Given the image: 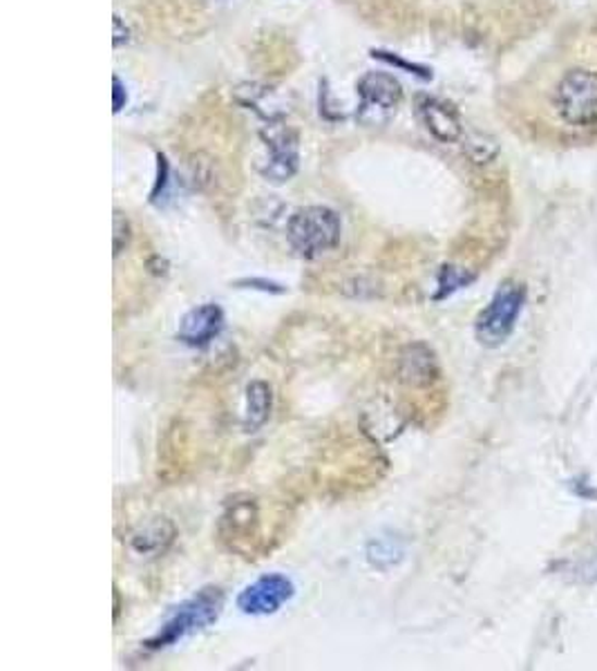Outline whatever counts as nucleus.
Listing matches in <instances>:
<instances>
[{"mask_svg":"<svg viewBox=\"0 0 597 671\" xmlns=\"http://www.w3.org/2000/svg\"><path fill=\"white\" fill-rule=\"evenodd\" d=\"M528 125L556 148L597 144V16L564 29L528 90Z\"/></svg>","mask_w":597,"mask_h":671,"instance_id":"obj_1","label":"nucleus"},{"mask_svg":"<svg viewBox=\"0 0 597 671\" xmlns=\"http://www.w3.org/2000/svg\"><path fill=\"white\" fill-rule=\"evenodd\" d=\"M224 609V591L218 586H204L193 598L182 602L168 615V620L161 624L159 632L146 643L148 649L159 651L170 645L184 640L186 636H193L202 629L218 622Z\"/></svg>","mask_w":597,"mask_h":671,"instance_id":"obj_2","label":"nucleus"},{"mask_svg":"<svg viewBox=\"0 0 597 671\" xmlns=\"http://www.w3.org/2000/svg\"><path fill=\"white\" fill-rule=\"evenodd\" d=\"M343 222L329 206H305L287 222V240L297 256L320 258L340 244Z\"/></svg>","mask_w":597,"mask_h":671,"instance_id":"obj_3","label":"nucleus"},{"mask_svg":"<svg viewBox=\"0 0 597 671\" xmlns=\"http://www.w3.org/2000/svg\"><path fill=\"white\" fill-rule=\"evenodd\" d=\"M524 303H526V286L510 280L503 282L475 322L477 341L486 347L503 345L517 325Z\"/></svg>","mask_w":597,"mask_h":671,"instance_id":"obj_4","label":"nucleus"},{"mask_svg":"<svg viewBox=\"0 0 597 671\" xmlns=\"http://www.w3.org/2000/svg\"><path fill=\"white\" fill-rule=\"evenodd\" d=\"M356 90L361 97L356 119L363 125H386L403 99L401 83L388 72L363 74Z\"/></svg>","mask_w":597,"mask_h":671,"instance_id":"obj_5","label":"nucleus"},{"mask_svg":"<svg viewBox=\"0 0 597 671\" xmlns=\"http://www.w3.org/2000/svg\"><path fill=\"white\" fill-rule=\"evenodd\" d=\"M269 157L260 166V175L271 184H287L301 166V139L291 125L271 123L260 133Z\"/></svg>","mask_w":597,"mask_h":671,"instance_id":"obj_6","label":"nucleus"},{"mask_svg":"<svg viewBox=\"0 0 597 671\" xmlns=\"http://www.w3.org/2000/svg\"><path fill=\"white\" fill-rule=\"evenodd\" d=\"M295 596L293 582L282 573H267L244 586L237 609L246 615H273Z\"/></svg>","mask_w":597,"mask_h":671,"instance_id":"obj_7","label":"nucleus"},{"mask_svg":"<svg viewBox=\"0 0 597 671\" xmlns=\"http://www.w3.org/2000/svg\"><path fill=\"white\" fill-rule=\"evenodd\" d=\"M224 329V312L216 303H206L191 309L178 329V339L188 347H206L218 339Z\"/></svg>","mask_w":597,"mask_h":671,"instance_id":"obj_8","label":"nucleus"},{"mask_svg":"<svg viewBox=\"0 0 597 671\" xmlns=\"http://www.w3.org/2000/svg\"><path fill=\"white\" fill-rule=\"evenodd\" d=\"M416 108L423 125L435 139L443 144H456L463 139V123L450 103L437 97H421Z\"/></svg>","mask_w":597,"mask_h":671,"instance_id":"obj_9","label":"nucleus"},{"mask_svg":"<svg viewBox=\"0 0 597 671\" xmlns=\"http://www.w3.org/2000/svg\"><path fill=\"white\" fill-rule=\"evenodd\" d=\"M271 403L273 394L269 383L265 381H253L246 388V414H244V428L248 432H255L267 424V418L271 414Z\"/></svg>","mask_w":597,"mask_h":671,"instance_id":"obj_10","label":"nucleus"},{"mask_svg":"<svg viewBox=\"0 0 597 671\" xmlns=\"http://www.w3.org/2000/svg\"><path fill=\"white\" fill-rule=\"evenodd\" d=\"M173 537H175L173 524L161 520V522L150 524L144 533H139L133 539V544L139 553H159V551H166V547L173 541Z\"/></svg>","mask_w":597,"mask_h":671,"instance_id":"obj_11","label":"nucleus"},{"mask_svg":"<svg viewBox=\"0 0 597 671\" xmlns=\"http://www.w3.org/2000/svg\"><path fill=\"white\" fill-rule=\"evenodd\" d=\"M421 352V345L416 347H410V358H403L405 363V376L412 381V383H428L432 376L437 374V361L432 356V352H428V347H423V354Z\"/></svg>","mask_w":597,"mask_h":671,"instance_id":"obj_12","label":"nucleus"},{"mask_svg":"<svg viewBox=\"0 0 597 671\" xmlns=\"http://www.w3.org/2000/svg\"><path fill=\"white\" fill-rule=\"evenodd\" d=\"M367 558L374 566H380L382 569V560H388V566L399 562L401 558V549L397 547L394 537H378L369 544V551H367Z\"/></svg>","mask_w":597,"mask_h":671,"instance_id":"obj_13","label":"nucleus"},{"mask_svg":"<svg viewBox=\"0 0 597 671\" xmlns=\"http://www.w3.org/2000/svg\"><path fill=\"white\" fill-rule=\"evenodd\" d=\"M463 146H465V152L471 155L477 163H486V161H490L497 155V144L492 139H488V137H482V135L465 139Z\"/></svg>","mask_w":597,"mask_h":671,"instance_id":"obj_14","label":"nucleus"},{"mask_svg":"<svg viewBox=\"0 0 597 671\" xmlns=\"http://www.w3.org/2000/svg\"><path fill=\"white\" fill-rule=\"evenodd\" d=\"M371 57H374V59H378V61H386V63H390V65H394V68L407 70V72H412V74H418V76H423V78H430V76H432V74H430L428 70H425V68L414 65V63H407V61L399 59V54H392V52H386V50H374V52H371Z\"/></svg>","mask_w":597,"mask_h":671,"instance_id":"obj_15","label":"nucleus"},{"mask_svg":"<svg viewBox=\"0 0 597 671\" xmlns=\"http://www.w3.org/2000/svg\"><path fill=\"white\" fill-rule=\"evenodd\" d=\"M157 182H155V188H153V195H150V199H153V204H159L161 206V199H166V191H168V161H166V157L163 155H159L157 157Z\"/></svg>","mask_w":597,"mask_h":671,"instance_id":"obj_16","label":"nucleus"},{"mask_svg":"<svg viewBox=\"0 0 597 671\" xmlns=\"http://www.w3.org/2000/svg\"><path fill=\"white\" fill-rule=\"evenodd\" d=\"M131 240V224L123 218V213H114V256H119Z\"/></svg>","mask_w":597,"mask_h":671,"instance_id":"obj_17","label":"nucleus"},{"mask_svg":"<svg viewBox=\"0 0 597 671\" xmlns=\"http://www.w3.org/2000/svg\"><path fill=\"white\" fill-rule=\"evenodd\" d=\"M465 282H467V276H461L456 269L446 267V269L441 271V278H439V284H441V289H443L441 296H446V289H448V293H450V291L459 289V286L465 284ZM441 296H439V298H441Z\"/></svg>","mask_w":597,"mask_h":671,"instance_id":"obj_18","label":"nucleus"},{"mask_svg":"<svg viewBox=\"0 0 597 671\" xmlns=\"http://www.w3.org/2000/svg\"><path fill=\"white\" fill-rule=\"evenodd\" d=\"M112 110L114 112H121L123 108H125V103H127V93H125V86L121 83V78L114 74L112 76Z\"/></svg>","mask_w":597,"mask_h":671,"instance_id":"obj_19","label":"nucleus"},{"mask_svg":"<svg viewBox=\"0 0 597 671\" xmlns=\"http://www.w3.org/2000/svg\"><path fill=\"white\" fill-rule=\"evenodd\" d=\"M112 25H114V32H112V46H114V48H121V46L127 44V40H131V29H127V25H125L119 16H114Z\"/></svg>","mask_w":597,"mask_h":671,"instance_id":"obj_20","label":"nucleus"},{"mask_svg":"<svg viewBox=\"0 0 597 671\" xmlns=\"http://www.w3.org/2000/svg\"><path fill=\"white\" fill-rule=\"evenodd\" d=\"M240 284H248L253 289H263V291H280V289H273V286H280V284H273V282H267V280H246V282H240Z\"/></svg>","mask_w":597,"mask_h":671,"instance_id":"obj_21","label":"nucleus"}]
</instances>
